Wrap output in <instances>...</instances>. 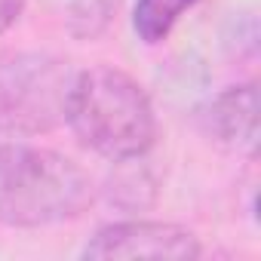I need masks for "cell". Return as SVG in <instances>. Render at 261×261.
<instances>
[{
  "instance_id": "cell-2",
  "label": "cell",
  "mask_w": 261,
  "mask_h": 261,
  "mask_svg": "<svg viewBox=\"0 0 261 261\" xmlns=\"http://www.w3.org/2000/svg\"><path fill=\"white\" fill-rule=\"evenodd\" d=\"M92 197V178L71 157L28 145L0 148V224H59L77 218Z\"/></svg>"
},
{
  "instance_id": "cell-6",
  "label": "cell",
  "mask_w": 261,
  "mask_h": 261,
  "mask_svg": "<svg viewBox=\"0 0 261 261\" xmlns=\"http://www.w3.org/2000/svg\"><path fill=\"white\" fill-rule=\"evenodd\" d=\"M197 0H139L136 13H133V25L136 34L145 43H160L166 40V34L172 31V25L178 22V16L194 7Z\"/></svg>"
},
{
  "instance_id": "cell-5",
  "label": "cell",
  "mask_w": 261,
  "mask_h": 261,
  "mask_svg": "<svg viewBox=\"0 0 261 261\" xmlns=\"http://www.w3.org/2000/svg\"><path fill=\"white\" fill-rule=\"evenodd\" d=\"M203 126L218 142L252 151L255 139H258V92H255V86L252 83L233 86V89L221 92L218 98H212V105L203 114Z\"/></svg>"
},
{
  "instance_id": "cell-7",
  "label": "cell",
  "mask_w": 261,
  "mask_h": 261,
  "mask_svg": "<svg viewBox=\"0 0 261 261\" xmlns=\"http://www.w3.org/2000/svg\"><path fill=\"white\" fill-rule=\"evenodd\" d=\"M22 10H25V0H0V34L16 25Z\"/></svg>"
},
{
  "instance_id": "cell-3",
  "label": "cell",
  "mask_w": 261,
  "mask_h": 261,
  "mask_svg": "<svg viewBox=\"0 0 261 261\" xmlns=\"http://www.w3.org/2000/svg\"><path fill=\"white\" fill-rule=\"evenodd\" d=\"M74 71L49 53L0 56V133L40 136L65 120Z\"/></svg>"
},
{
  "instance_id": "cell-4",
  "label": "cell",
  "mask_w": 261,
  "mask_h": 261,
  "mask_svg": "<svg viewBox=\"0 0 261 261\" xmlns=\"http://www.w3.org/2000/svg\"><path fill=\"white\" fill-rule=\"evenodd\" d=\"M200 243L191 230L163 221H123L101 227L83 249V258H200Z\"/></svg>"
},
{
  "instance_id": "cell-1",
  "label": "cell",
  "mask_w": 261,
  "mask_h": 261,
  "mask_svg": "<svg viewBox=\"0 0 261 261\" xmlns=\"http://www.w3.org/2000/svg\"><path fill=\"white\" fill-rule=\"evenodd\" d=\"M65 123L95 154L126 163L148 154L157 139V117L148 92L117 68H89L74 77Z\"/></svg>"
}]
</instances>
